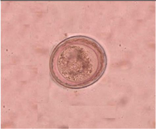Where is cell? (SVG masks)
Here are the masks:
<instances>
[{"label":"cell","instance_id":"cell-1","mask_svg":"<svg viewBox=\"0 0 156 129\" xmlns=\"http://www.w3.org/2000/svg\"><path fill=\"white\" fill-rule=\"evenodd\" d=\"M105 50L95 40L84 36L65 40L53 51L52 76L67 88L80 89L91 85L104 74L107 66Z\"/></svg>","mask_w":156,"mask_h":129}]
</instances>
